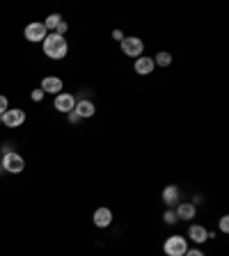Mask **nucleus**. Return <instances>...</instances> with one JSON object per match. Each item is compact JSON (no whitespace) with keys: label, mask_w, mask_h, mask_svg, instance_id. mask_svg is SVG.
Returning a JSON list of instances; mask_svg holds the SVG:
<instances>
[{"label":"nucleus","mask_w":229,"mask_h":256,"mask_svg":"<svg viewBox=\"0 0 229 256\" xmlns=\"http://www.w3.org/2000/svg\"><path fill=\"white\" fill-rule=\"evenodd\" d=\"M112 39H115V42H119V44H122V39H124V32H122V30H112Z\"/></svg>","instance_id":"obj_23"},{"label":"nucleus","mask_w":229,"mask_h":256,"mask_svg":"<svg viewBox=\"0 0 229 256\" xmlns=\"http://www.w3.org/2000/svg\"><path fill=\"white\" fill-rule=\"evenodd\" d=\"M183 256H206V254H204L202 250H197V247H195V250H188Z\"/></svg>","instance_id":"obj_22"},{"label":"nucleus","mask_w":229,"mask_h":256,"mask_svg":"<svg viewBox=\"0 0 229 256\" xmlns=\"http://www.w3.org/2000/svg\"><path fill=\"white\" fill-rule=\"evenodd\" d=\"M92 220H94V226H99V229H108L112 224V210L106 206L101 208H96L94 215H92Z\"/></svg>","instance_id":"obj_8"},{"label":"nucleus","mask_w":229,"mask_h":256,"mask_svg":"<svg viewBox=\"0 0 229 256\" xmlns=\"http://www.w3.org/2000/svg\"><path fill=\"white\" fill-rule=\"evenodd\" d=\"M67 30H69V26H67V21H60V26L55 28V34H60V37H64V34H67Z\"/></svg>","instance_id":"obj_18"},{"label":"nucleus","mask_w":229,"mask_h":256,"mask_svg":"<svg viewBox=\"0 0 229 256\" xmlns=\"http://www.w3.org/2000/svg\"><path fill=\"white\" fill-rule=\"evenodd\" d=\"M53 106H55V110H58V112L69 114V112H74V108H76V96L69 94V92H60V94L55 96Z\"/></svg>","instance_id":"obj_5"},{"label":"nucleus","mask_w":229,"mask_h":256,"mask_svg":"<svg viewBox=\"0 0 229 256\" xmlns=\"http://www.w3.org/2000/svg\"><path fill=\"white\" fill-rule=\"evenodd\" d=\"M160 197H163V204H165V206L174 208L176 204H179V197H181V192H179V188H176V186H167L165 190H163V194H160Z\"/></svg>","instance_id":"obj_14"},{"label":"nucleus","mask_w":229,"mask_h":256,"mask_svg":"<svg viewBox=\"0 0 229 256\" xmlns=\"http://www.w3.org/2000/svg\"><path fill=\"white\" fill-rule=\"evenodd\" d=\"M0 165H3V172H10V174H21L26 170V160L23 156H19L16 151H10L0 158Z\"/></svg>","instance_id":"obj_3"},{"label":"nucleus","mask_w":229,"mask_h":256,"mask_svg":"<svg viewBox=\"0 0 229 256\" xmlns=\"http://www.w3.org/2000/svg\"><path fill=\"white\" fill-rule=\"evenodd\" d=\"M0 122L5 124L7 128H19L23 122H26V112H23L21 108H10V110L0 117Z\"/></svg>","instance_id":"obj_6"},{"label":"nucleus","mask_w":229,"mask_h":256,"mask_svg":"<svg viewBox=\"0 0 229 256\" xmlns=\"http://www.w3.org/2000/svg\"><path fill=\"white\" fill-rule=\"evenodd\" d=\"M0 174H3V165H0Z\"/></svg>","instance_id":"obj_26"},{"label":"nucleus","mask_w":229,"mask_h":256,"mask_svg":"<svg viewBox=\"0 0 229 256\" xmlns=\"http://www.w3.org/2000/svg\"><path fill=\"white\" fill-rule=\"evenodd\" d=\"M44 96H46V94H44L42 90H32L30 98H32V101H35V103H39V101H44Z\"/></svg>","instance_id":"obj_20"},{"label":"nucleus","mask_w":229,"mask_h":256,"mask_svg":"<svg viewBox=\"0 0 229 256\" xmlns=\"http://www.w3.org/2000/svg\"><path fill=\"white\" fill-rule=\"evenodd\" d=\"M67 119H69L71 124H78V122H80V117L76 114V112H69V114H67Z\"/></svg>","instance_id":"obj_24"},{"label":"nucleus","mask_w":229,"mask_h":256,"mask_svg":"<svg viewBox=\"0 0 229 256\" xmlns=\"http://www.w3.org/2000/svg\"><path fill=\"white\" fill-rule=\"evenodd\" d=\"M188 238H190L195 245H204L208 240V231L204 229L202 224H190V226H188Z\"/></svg>","instance_id":"obj_12"},{"label":"nucleus","mask_w":229,"mask_h":256,"mask_svg":"<svg viewBox=\"0 0 229 256\" xmlns=\"http://www.w3.org/2000/svg\"><path fill=\"white\" fill-rule=\"evenodd\" d=\"M39 90L44 92V94H55L58 96L60 92H62V80L55 78V76H46V78L42 80V87Z\"/></svg>","instance_id":"obj_13"},{"label":"nucleus","mask_w":229,"mask_h":256,"mask_svg":"<svg viewBox=\"0 0 229 256\" xmlns=\"http://www.w3.org/2000/svg\"><path fill=\"white\" fill-rule=\"evenodd\" d=\"M174 213H176V220L179 222H188V220H195L197 215V206L192 202H181L174 206Z\"/></svg>","instance_id":"obj_7"},{"label":"nucleus","mask_w":229,"mask_h":256,"mask_svg":"<svg viewBox=\"0 0 229 256\" xmlns=\"http://www.w3.org/2000/svg\"><path fill=\"white\" fill-rule=\"evenodd\" d=\"M220 231H222V234H229V218L227 215L220 218Z\"/></svg>","instance_id":"obj_21"},{"label":"nucleus","mask_w":229,"mask_h":256,"mask_svg":"<svg viewBox=\"0 0 229 256\" xmlns=\"http://www.w3.org/2000/svg\"><path fill=\"white\" fill-rule=\"evenodd\" d=\"M133 69H135V74H140V76L154 74V69H156L154 58H149V55H142V58H138V60H135V64H133Z\"/></svg>","instance_id":"obj_11"},{"label":"nucleus","mask_w":229,"mask_h":256,"mask_svg":"<svg viewBox=\"0 0 229 256\" xmlns=\"http://www.w3.org/2000/svg\"><path fill=\"white\" fill-rule=\"evenodd\" d=\"M119 46H122V53L126 55V58L138 60L144 55V42L140 37H124Z\"/></svg>","instance_id":"obj_4"},{"label":"nucleus","mask_w":229,"mask_h":256,"mask_svg":"<svg viewBox=\"0 0 229 256\" xmlns=\"http://www.w3.org/2000/svg\"><path fill=\"white\" fill-rule=\"evenodd\" d=\"M154 64L165 69V66H170V64H172V55L167 53V50H158V53H156V58H154Z\"/></svg>","instance_id":"obj_15"},{"label":"nucleus","mask_w":229,"mask_h":256,"mask_svg":"<svg viewBox=\"0 0 229 256\" xmlns=\"http://www.w3.org/2000/svg\"><path fill=\"white\" fill-rule=\"evenodd\" d=\"M163 222H165V224H170V226H172V224H176V222H179V220H176L174 208H167L165 213H163Z\"/></svg>","instance_id":"obj_17"},{"label":"nucleus","mask_w":229,"mask_h":256,"mask_svg":"<svg viewBox=\"0 0 229 256\" xmlns=\"http://www.w3.org/2000/svg\"><path fill=\"white\" fill-rule=\"evenodd\" d=\"M44 46V55L51 60H62L67 58V53H69V44H67V39L60 37V34H55V32H51V34H46V39L42 42Z\"/></svg>","instance_id":"obj_1"},{"label":"nucleus","mask_w":229,"mask_h":256,"mask_svg":"<svg viewBox=\"0 0 229 256\" xmlns=\"http://www.w3.org/2000/svg\"><path fill=\"white\" fill-rule=\"evenodd\" d=\"M163 252H165V256H183L188 252V238H183L179 234L170 236L163 242Z\"/></svg>","instance_id":"obj_2"},{"label":"nucleus","mask_w":229,"mask_h":256,"mask_svg":"<svg viewBox=\"0 0 229 256\" xmlns=\"http://www.w3.org/2000/svg\"><path fill=\"white\" fill-rule=\"evenodd\" d=\"M10 110V101H7V96H0V117Z\"/></svg>","instance_id":"obj_19"},{"label":"nucleus","mask_w":229,"mask_h":256,"mask_svg":"<svg viewBox=\"0 0 229 256\" xmlns=\"http://www.w3.org/2000/svg\"><path fill=\"white\" fill-rule=\"evenodd\" d=\"M10 151H12V144H5V146H3V156L10 154Z\"/></svg>","instance_id":"obj_25"},{"label":"nucleus","mask_w":229,"mask_h":256,"mask_svg":"<svg viewBox=\"0 0 229 256\" xmlns=\"http://www.w3.org/2000/svg\"><path fill=\"white\" fill-rule=\"evenodd\" d=\"M74 112L78 114L80 119H90V117H94L96 114V106L92 101H87V98H80V101H76Z\"/></svg>","instance_id":"obj_10"},{"label":"nucleus","mask_w":229,"mask_h":256,"mask_svg":"<svg viewBox=\"0 0 229 256\" xmlns=\"http://www.w3.org/2000/svg\"><path fill=\"white\" fill-rule=\"evenodd\" d=\"M48 34V30L44 28V23H30V26L26 28V39L32 44H37V42H44Z\"/></svg>","instance_id":"obj_9"},{"label":"nucleus","mask_w":229,"mask_h":256,"mask_svg":"<svg viewBox=\"0 0 229 256\" xmlns=\"http://www.w3.org/2000/svg\"><path fill=\"white\" fill-rule=\"evenodd\" d=\"M60 21H62V16H60V14H51V16H46L44 28H46V30H51V32H55V28L60 26Z\"/></svg>","instance_id":"obj_16"}]
</instances>
